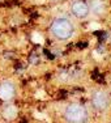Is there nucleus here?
Returning <instances> with one entry per match:
<instances>
[{"label": "nucleus", "mask_w": 111, "mask_h": 123, "mask_svg": "<svg viewBox=\"0 0 111 123\" xmlns=\"http://www.w3.org/2000/svg\"><path fill=\"white\" fill-rule=\"evenodd\" d=\"M52 37L58 41H67L75 34V24L67 16H58L50 26Z\"/></svg>", "instance_id": "1"}, {"label": "nucleus", "mask_w": 111, "mask_h": 123, "mask_svg": "<svg viewBox=\"0 0 111 123\" xmlns=\"http://www.w3.org/2000/svg\"><path fill=\"white\" fill-rule=\"evenodd\" d=\"M64 119L68 123H88L89 111L81 104H69L63 111Z\"/></svg>", "instance_id": "2"}, {"label": "nucleus", "mask_w": 111, "mask_h": 123, "mask_svg": "<svg viewBox=\"0 0 111 123\" xmlns=\"http://www.w3.org/2000/svg\"><path fill=\"white\" fill-rule=\"evenodd\" d=\"M92 105L97 111H106L111 105V97L102 89L94 90L92 94Z\"/></svg>", "instance_id": "3"}, {"label": "nucleus", "mask_w": 111, "mask_h": 123, "mask_svg": "<svg viewBox=\"0 0 111 123\" xmlns=\"http://www.w3.org/2000/svg\"><path fill=\"white\" fill-rule=\"evenodd\" d=\"M71 12L77 18H85L90 13L89 3L85 1V0H76V1H73V4L71 7Z\"/></svg>", "instance_id": "4"}, {"label": "nucleus", "mask_w": 111, "mask_h": 123, "mask_svg": "<svg viewBox=\"0 0 111 123\" xmlns=\"http://www.w3.org/2000/svg\"><path fill=\"white\" fill-rule=\"evenodd\" d=\"M16 96V85L9 80H5L0 84V99L11 101Z\"/></svg>", "instance_id": "5"}, {"label": "nucleus", "mask_w": 111, "mask_h": 123, "mask_svg": "<svg viewBox=\"0 0 111 123\" xmlns=\"http://www.w3.org/2000/svg\"><path fill=\"white\" fill-rule=\"evenodd\" d=\"M89 9L92 13L97 14V16H101V14L105 13L106 7H105V3L102 1V0H90L89 1Z\"/></svg>", "instance_id": "6"}, {"label": "nucleus", "mask_w": 111, "mask_h": 123, "mask_svg": "<svg viewBox=\"0 0 111 123\" xmlns=\"http://www.w3.org/2000/svg\"><path fill=\"white\" fill-rule=\"evenodd\" d=\"M17 114H18V110H17V107L13 106V105L5 106V109L3 110V117H4V119H7V121H13V119H16Z\"/></svg>", "instance_id": "7"}, {"label": "nucleus", "mask_w": 111, "mask_h": 123, "mask_svg": "<svg viewBox=\"0 0 111 123\" xmlns=\"http://www.w3.org/2000/svg\"><path fill=\"white\" fill-rule=\"evenodd\" d=\"M31 41H33L34 43H37V45H43V43H45V38H43V36L41 33H38V31L33 33V36H31Z\"/></svg>", "instance_id": "8"}, {"label": "nucleus", "mask_w": 111, "mask_h": 123, "mask_svg": "<svg viewBox=\"0 0 111 123\" xmlns=\"http://www.w3.org/2000/svg\"><path fill=\"white\" fill-rule=\"evenodd\" d=\"M35 98H38V99H45L46 98V93L43 92V90H38V92L35 93Z\"/></svg>", "instance_id": "9"}, {"label": "nucleus", "mask_w": 111, "mask_h": 123, "mask_svg": "<svg viewBox=\"0 0 111 123\" xmlns=\"http://www.w3.org/2000/svg\"><path fill=\"white\" fill-rule=\"evenodd\" d=\"M89 29H90V30H98V29H101V25L95 24V22H90V24H89Z\"/></svg>", "instance_id": "10"}, {"label": "nucleus", "mask_w": 111, "mask_h": 123, "mask_svg": "<svg viewBox=\"0 0 111 123\" xmlns=\"http://www.w3.org/2000/svg\"><path fill=\"white\" fill-rule=\"evenodd\" d=\"M34 115H35V118H38V119H43L45 118V115H43V114H39V113H34Z\"/></svg>", "instance_id": "11"}]
</instances>
